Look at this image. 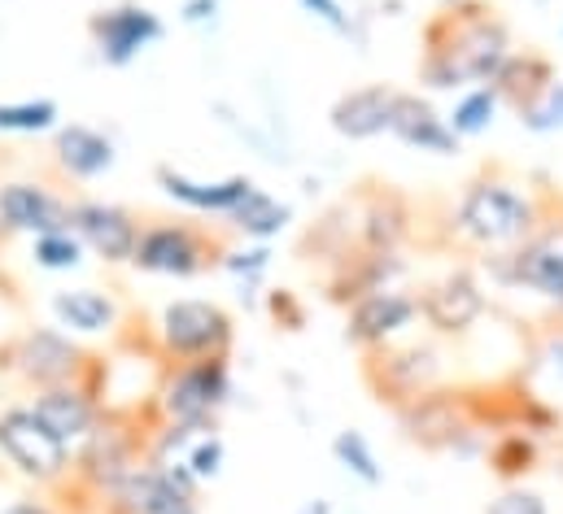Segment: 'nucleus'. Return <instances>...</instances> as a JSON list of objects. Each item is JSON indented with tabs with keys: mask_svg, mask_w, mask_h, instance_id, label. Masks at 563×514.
I'll list each match as a JSON object with an SVG mask.
<instances>
[{
	"mask_svg": "<svg viewBox=\"0 0 563 514\" xmlns=\"http://www.w3.org/2000/svg\"><path fill=\"white\" fill-rule=\"evenodd\" d=\"M389 135L402 148H416V153H428V157H459V148H463V139L450 131L445 114L428 97L407 92V88H398V97H394Z\"/></svg>",
	"mask_w": 563,
	"mask_h": 514,
	"instance_id": "obj_25",
	"label": "nucleus"
},
{
	"mask_svg": "<svg viewBox=\"0 0 563 514\" xmlns=\"http://www.w3.org/2000/svg\"><path fill=\"white\" fill-rule=\"evenodd\" d=\"M62 127V105L53 97H18V101H0V135H22V139H40Z\"/></svg>",
	"mask_w": 563,
	"mask_h": 514,
	"instance_id": "obj_32",
	"label": "nucleus"
},
{
	"mask_svg": "<svg viewBox=\"0 0 563 514\" xmlns=\"http://www.w3.org/2000/svg\"><path fill=\"white\" fill-rule=\"evenodd\" d=\"M538 362H542V367H547V371L563 384V327L542 340V358H538Z\"/></svg>",
	"mask_w": 563,
	"mask_h": 514,
	"instance_id": "obj_41",
	"label": "nucleus"
},
{
	"mask_svg": "<svg viewBox=\"0 0 563 514\" xmlns=\"http://www.w3.org/2000/svg\"><path fill=\"white\" fill-rule=\"evenodd\" d=\"M236 396V371L232 358H210V362H179L162 367V380L153 388V418L162 423H184L197 432H214L223 410Z\"/></svg>",
	"mask_w": 563,
	"mask_h": 514,
	"instance_id": "obj_6",
	"label": "nucleus"
},
{
	"mask_svg": "<svg viewBox=\"0 0 563 514\" xmlns=\"http://www.w3.org/2000/svg\"><path fill=\"white\" fill-rule=\"evenodd\" d=\"M26 405H31V414L62 440V445H79L97 423H101V414L110 410V401H106V367H101V358H92L88 362V371L79 376V380H66V384H53V388H35V392H26Z\"/></svg>",
	"mask_w": 563,
	"mask_h": 514,
	"instance_id": "obj_14",
	"label": "nucleus"
},
{
	"mask_svg": "<svg viewBox=\"0 0 563 514\" xmlns=\"http://www.w3.org/2000/svg\"><path fill=\"white\" fill-rule=\"evenodd\" d=\"M263 310H267V319L276 323V332H284V336H297L310 323V310H306V301L292 288H267L263 292Z\"/></svg>",
	"mask_w": 563,
	"mask_h": 514,
	"instance_id": "obj_38",
	"label": "nucleus"
},
{
	"mask_svg": "<svg viewBox=\"0 0 563 514\" xmlns=\"http://www.w3.org/2000/svg\"><path fill=\"white\" fill-rule=\"evenodd\" d=\"M148 405L144 410H106L101 423L75 445L70 454V489L84 498V502H106L144 458H148Z\"/></svg>",
	"mask_w": 563,
	"mask_h": 514,
	"instance_id": "obj_3",
	"label": "nucleus"
},
{
	"mask_svg": "<svg viewBox=\"0 0 563 514\" xmlns=\"http://www.w3.org/2000/svg\"><path fill=\"white\" fill-rule=\"evenodd\" d=\"M201 484H210V480H219L223 476V467H228V440H223V432L214 427V432H201L192 445H188V454L179 458Z\"/></svg>",
	"mask_w": 563,
	"mask_h": 514,
	"instance_id": "obj_37",
	"label": "nucleus"
},
{
	"mask_svg": "<svg viewBox=\"0 0 563 514\" xmlns=\"http://www.w3.org/2000/svg\"><path fill=\"white\" fill-rule=\"evenodd\" d=\"M297 9H301L310 22L328 26L336 40L354 44L358 53L367 48V13H354L345 0H297Z\"/></svg>",
	"mask_w": 563,
	"mask_h": 514,
	"instance_id": "obj_35",
	"label": "nucleus"
},
{
	"mask_svg": "<svg viewBox=\"0 0 563 514\" xmlns=\"http://www.w3.org/2000/svg\"><path fill=\"white\" fill-rule=\"evenodd\" d=\"M48 314L62 332H70L75 340H97V336H114L123 323V301L110 288L97 283H75V288H57L48 297Z\"/></svg>",
	"mask_w": 563,
	"mask_h": 514,
	"instance_id": "obj_22",
	"label": "nucleus"
},
{
	"mask_svg": "<svg viewBox=\"0 0 563 514\" xmlns=\"http://www.w3.org/2000/svg\"><path fill=\"white\" fill-rule=\"evenodd\" d=\"M70 197L44 179H0V245L66 227Z\"/></svg>",
	"mask_w": 563,
	"mask_h": 514,
	"instance_id": "obj_19",
	"label": "nucleus"
},
{
	"mask_svg": "<svg viewBox=\"0 0 563 514\" xmlns=\"http://www.w3.org/2000/svg\"><path fill=\"white\" fill-rule=\"evenodd\" d=\"M516 123H520V131H529V135H563V75L533 105H525L516 114Z\"/></svg>",
	"mask_w": 563,
	"mask_h": 514,
	"instance_id": "obj_36",
	"label": "nucleus"
},
{
	"mask_svg": "<svg viewBox=\"0 0 563 514\" xmlns=\"http://www.w3.org/2000/svg\"><path fill=\"white\" fill-rule=\"evenodd\" d=\"M402 436L423 449V454H450L459 462H472V458H485V445L494 440L489 432L476 427L472 418V401H467V388L441 384L432 392L416 396L411 405L394 410Z\"/></svg>",
	"mask_w": 563,
	"mask_h": 514,
	"instance_id": "obj_7",
	"label": "nucleus"
},
{
	"mask_svg": "<svg viewBox=\"0 0 563 514\" xmlns=\"http://www.w3.org/2000/svg\"><path fill=\"white\" fill-rule=\"evenodd\" d=\"M48 157L66 183H97L119 166V144L110 131L92 123H62L53 131Z\"/></svg>",
	"mask_w": 563,
	"mask_h": 514,
	"instance_id": "obj_21",
	"label": "nucleus"
},
{
	"mask_svg": "<svg viewBox=\"0 0 563 514\" xmlns=\"http://www.w3.org/2000/svg\"><path fill=\"white\" fill-rule=\"evenodd\" d=\"M241 241H258V245H276L284 232L292 227V205L276 197L272 188H263V183H254L241 201H236V210L223 219Z\"/></svg>",
	"mask_w": 563,
	"mask_h": 514,
	"instance_id": "obj_27",
	"label": "nucleus"
},
{
	"mask_svg": "<svg viewBox=\"0 0 563 514\" xmlns=\"http://www.w3.org/2000/svg\"><path fill=\"white\" fill-rule=\"evenodd\" d=\"M332 458H336V467H341L350 480H358V484H367V489H380V484H385V467H380V454H376V445L367 440V432L341 427V432L332 436Z\"/></svg>",
	"mask_w": 563,
	"mask_h": 514,
	"instance_id": "obj_33",
	"label": "nucleus"
},
{
	"mask_svg": "<svg viewBox=\"0 0 563 514\" xmlns=\"http://www.w3.org/2000/svg\"><path fill=\"white\" fill-rule=\"evenodd\" d=\"M66 227L79 236L88 257L106 266H132L136 241H141V214L106 201V197H70V219Z\"/></svg>",
	"mask_w": 563,
	"mask_h": 514,
	"instance_id": "obj_17",
	"label": "nucleus"
},
{
	"mask_svg": "<svg viewBox=\"0 0 563 514\" xmlns=\"http://www.w3.org/2000/svg\"><path fill=\"white\" fill-rule=\"evenodd\" d=\"M0 514H62L48 498H18V502H9Z\"/></svg>",
	"mask_w": 563,
	"mask_h": 514,
	"instance_id": "obj_42",
	"label": "nucleus"
},
{
	"mask_svg": "<svg viewBox=\"0 0 563 514\" xmlns=\"http://www.w3.org/2000/svg\"><path fill=\"white\" fill-rule=\"evenodd\" d=\"M272 261H276V249H272V245H258V241L228 245V249H223V257H219V270L232 279L236 301H241L245 310H258V305H263Z\"/></svg>",
	"mask_w": 563,
	"mask_h": 514,
	"instance_id": "obj_28",
	"label": "nucleus"
},
{
	"mask_svg": "<svg viewBox=\"0 0 563 514\" xmlns=\"http://www.w3.org/2000/svg\"><path fill=\"white\" fill-rule=\"evenodd\" d=\"M420 297V323L437 340H459L476 332V323L489 314V292L476 266H445L428 283L416 288Z\"/></svg>",
	"mask_w": 563,
	"mask_h": 514,
	"instance_id": "obj_13",
	"label": "nucleus"
},
{
	"mask_svg": "<svg viewBox=\"0 0 563 514\" xmlns=\"http://www.w3.org/2000/svg\"><path fill=\"white\" fill-rule=\"evenodd\" d=\"M555 79H560V70H555V62H551L542 48H511V57L498 66V75H494L489 83H494L503 110L520 114V110L533 105Z\"/></svg>",
	"mask_w": 563,
	"mask_h": 514,
	"instance_id": "obj_26",
	"label": "nucleus"
},
{
	"mask_svg": "<svg viewBox=\"0 0 563 514\" xmlns=\"http://www.w3.org/2000/svg\"><path fill=\"white\" fill-rule=\"evenodd\" d=\"M297 514H336V506H332L328 498H310V502H306Z\"/></svg>",
	"mask_w": 563,
	"mask_h": 514,
	"instance_id": "obj_43",
	"label": "nucleus"
},
{
	"mask_svg": "<svg viewBox=\"0 0 563 514\" xmlns=\"http://www.w3.org/2000/svg\"><path fill=\"white\" fill-rule=\"evenodd\" d=\"M88 362H92V354L84 349V340H75L57 323L18 327L13 336L0 340V380L26 388V392L79 380L88 371Z\"/></svg>",
	"mask_w": 563,
	"mask_h": 514,
	"instance_id": "obj_8",
	"label": "nucleus"
},
{
	"mask_svg": "<svg viewBox=\"0 0 563 514\" xmlns=\"http://www.w3.org/2000/svg\"><path fill=\"white\" fill-rule=\"evenodd\" d=\"M70 445H62L26 401L0 405V458L35 489H62L70 480Z\"/></svg>",
	"mask_w": 563,
	"mask_h": 514,
	"instance_id": "obj_11",
	"label": "nucleus"
},
{
	"mask_svg": "<svg viewBox=\"0 0 563 514\" xmlns=\"http://www.w3.org/2000/svg\"><path fill=\"white\" fill-rule=\"evenodd\" d=\"M26 257H31V266L44 270V275H75V270L84 266L88 249L79 245V236H75L70 227H53V232H44V236H31Z\"/></svg>",
	"mask_w": 563,
	"mask_h": 514,
	"instance_id": "obj_34",
	"label": "nucleus"
},
{
	"mask_svg": "<svg viewBox=\"0 0 563 514\" xmlns=\"http://www.w3.org/2000/svg\"><path fill=\"white\" fill-rule=\"evenodd\" d=\"M201 480L184 462H153L141 467L101 502V514H206L201 511Z\"/></svg>",
	"mask_w": 563,
	"mask_h": 514,
	"instance_id": "obj_12",
	"label": "nucleus"
},
{
	"mask_svg": "<svg viewBox=\"0 0 563 514\" xmlns=\"http://www.w3.org/2000/svg\"><path fill=\"white\" fill-rule=\"evenodd\" d=\"M223 18V0H179V22L192 31H210Z\"/></svg>",
	"mask_w": 563,
	"mask_h": 514,
	"instance_id": "obj_40",
	"label": "nucleus"
},
{
	"mask_svg": "<svg viewBox=\"0 0 563 514\" xmlns=\"http://www.w3.org/2000/svg\"><path fill=\"white\" fill-rule=\"evenodd\" d=\"M162 35H166L162 13L141 4V0H119V4H106L88 18L92 53L110 70H128L132 62H141L153 44H162Z\"/></svg>",
	"mask_w": 563,
	"mask_h": 514,
	"instance_id": "obj_16",
	"label": "nucleus"
},
{
	"mask_svg": "<svg viewBox=\"0 0 563 514\" xmlns=\"http://www.w3.org/2000/svg\"><path fill=\"white\" fill-rule=\"evenodd\" d=\"M363 384L376 396V405L402 410L416 396L445 384V354L437 349V340L402 336L385 349L363 354Z\"/></svg>",
	"mask_w": 563,
	"mask_h": 514,
	"instance_id": "obj_10",
	"label": "nucleus"
},
{
	"mask_svg": "<svg viewBox=\"0 0 563 514\" xmlns=\"http://www.w3.org/2000/svg\"><path fill=\"white\" fill-rule=\"evenodd\" d=\"M420 327V297L411 283H394V288H376L363 292L358 301L345 305V345H354L358 354L385 349L402 336H411Z\"/></svg>",
	"mask_w": 563,
	"mask_h": 514,
	"instance_id": "obj_15",
	"label": "nucleus"
},
{
	"mask_svg": "<svg viewBox=\"0 0 563 514\" xmlns=\"http://www.w3.org/2000/svg\"><path fill=\"white\" fill-rule=\"evenodd\" d=\"M354 236L363 254H407L416 236V201L394 183L354 192Z\"/></svg>",
	"mask_w": 563,
	"mask_h": 514,
	"instance_id": "obj_18",
	"label": "nucleus"
},
{
	"mask_svg": "<svg viewBox=\"0 0 563 514\" xmlns=\"http://www.w3.org/2000/svg\"><path fill=\"white\" fill-rule=\"evenodd\" d=\"M485 471L498 484H525L533 471H542V440L529 432H498L485 445Z\"/></svg>",
	"mask_w": 563,
	"mask_h": 514,
	"instance_id": "obj_29",
	"label": "nucleus"
},
{
	"mask_svg": "<svg viewBox=\"0 0 563 514\" xmlns=\"http://www.w3.org/2000/svg\"><path fill=\"white\" fill-rule=\"evenodd\" d=\"M498 114H503V101H498L494 83H472V88L454 92V101H450V110H445V123H450V131L467 144V139L489 135L494 123H498Z\"/></svg>",
	"mask_w": 563,
	"mask_h": 514,
	"instance_id": "obj_31",
	"label": "nucleus"
},
{
	"mask_svg": "<svg viewBox=\"0 0 563 514\" xmlns=\"http://www.w3.org/2000/svg\"><path fill=\"white\" fill-rule=\"evenodd\" d=\"M228 241L188 219H148L141 223V241L132 254V270L153 279H201L219 270Z\"/></svg>",
	"mask_w": 563,
	"mask_h": 514,
	"instance_id": "obj_9",
	"label": "nucleus"
},
{
	"mask_svg": "<svg viewBox=\"0 0 563 514\" xmlns=\"http://www.w3.org/2000/svg\"><path fill=\"white\" fill-rule=\"evenodd\" d=\"M503 432H529L538 440H551L560 436L563 427V414L538 392H529L525 384H507L503 388Z\"/></svg>",
	"mask_w": 563,
	"mask_h": 514,
	"instance_id": "obj_30",
	"label": "nucleus"
},
{
	"mask_svg": "<svg viewBox=\"0 0 563 514\" xmlns=\"http://www.w3.org/2000/svg\"><path fill=\"white\" fill-rule=\"evenodd\" d=\"M481 279L511 288V292H533L538 301H547L551 310L563 314V197L547 201L542 223L529 241H520L516 249L494 257H481Z\"/></svg>",
	"mask_w": 563,
	"mask_h": 514,
	"instance_id": "obj_4",
	"label": "nucleus"
},
{
	"mask_svg": "<svg viewBox=\"0 0 563 514\" xmlns=\"http://www.w3.org/2000/svg\"><path fill=\"white\" fill-rule=\"evenodd\" d=\"M394 97H398L394 83H358V88H345L328 105V127L336 131L341 139H350V144L380 139V135H389Z\"/></svg>",
	"mask_w": 563,
	"mask_h": 514,
	"instance_id": "obj_24",
	"label": "nucleus"
},
{
	"mask_svg": "<svg viewBox=\"0 0 563 514\" xmlns=\"http://www.w3.org/2000/svg\"><path fill=\"white\" fill-rule=\"evenodd\" d=\"M542 210L547 201L529 183L511 179L507 170H481L459 188L450 205V236L481 257L507 254L538 232Z\"/></svg>",
	"mask_w": 563,
	"mask_h": 514,
	"instance_id": "obj_2",
	"label": "nucleus"
},
{
	"mask_svg": "<svg viewBox=\"0 0 563 514\" xmlns=\"http://www.w3.org/2000/svg\"><path fill=\"white\" fill-rule=\"evenodd\" d=\"M323 279V297L345 310L350 301H358L363 292H376V288H394V283H407L411 279V257L407 254H354L345 261H336L332 270L319 275Z\"/></svg>",
	"mask_w": 563,
	"mask_h": 514,
	"instance_id": "obj_23",
	"label": "nucleus"
},
{
	"mask_svg": "<svg viewBox=\"0 0 563 514\" xmlns=\"http://www.w3.org/2000/svg\"><path fill=\"white\" fill-rule=\"evenodd\" d=\"M148 332H153V349H157L162 367L232 358V349H236V319L228 305H219L210 297L166 301Z\"/></svg>",
	"mask_w": 563,
	"mask_h": 514,
	"instance_id": "obj_5",
	"label": "nucleus"
},
{
	"mask_svg": "<svg viewBox=\"0 0 563 514\" xmlns=\"http://www.w3.org/2000/svg\"><path fill=\"white\" fill-rule=\"evenodd\" d=\"M153 183L166 201H175L179 210L197 214V219H228L236 210V201L254 188L250 175H223V179H197L170 161H157L153 166Z\"/></svg>",
	"mask_w": 563,
	"mask_h": 514,
	"instance_id": "obj_20",
	"label": "nucleus"
},
{
	"mask_svg": "<svg viewBox=\"0 0 563 514\" xmlns=\"http://www.w3.org/2000/svg\"><path fill=\"white\" fill-rule=\"evenodd\" d=\"M481 514H551L547 498L538 489H525V484H503Z\"/></svg>",
	"mask_w": 563,
	"mask_h": 514,
	"instance_id": "obj_39",
	"label": "nucleus"
},
{
	"mask_svg": "<svg viewBox=\"0 0 563 514\" xmlns=\"http://www.w3.org/2000/svg\"><path fill=\"white\" fill-rule=\"evenodd\" d=\"M511 48V22L494 0H441L420 26L416 75L428 92L454 97L472 83H489Z\"/></svg>",
	"mask_w": 563,
	"mask_h": 514,
	"instance_id": "obj_1",
	"label": "nucleus"
}]
</instances>
